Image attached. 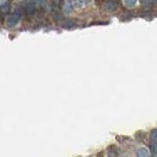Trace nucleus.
I'll return each mask as SVG.
<instances>
[{
  "label": "nucleus",
  "instance_id": "obj_3",
  "mask_svg": "<svg viewBox=\"0 0 157 157\" xmlns=\"http://www.w3.org/2000/svg\"><path fill=\"white\" fill-rule=\"evenodd\" d=\"M150 140L152 142H157V129H154L150 133Z\"/></svg>",
  "mask_w": 157,
  "mask_h": 157
},
{
  "label": "nucleus",
  "instance_id": "obj_4",
  "mask_svg": "<svg viewBox=\"0 0 157 157\" xmlns=\"http://www.w3.org/2000/svg\"><path fill=\"white\" fill-rule=\"evenodd\" d=\"M124 157H126V156H124Z\"/></svg>",
  "mask_w": 157,
  "mask_h": 157
},
{
  "label": "nucleus",
  "instance_id": "obj_2",
  "mask_svg": "<svg viewBox=\"0 0 157 157\" xmlns=\"http://www.w3.org/2000/svg\"><path fill=\"white\" fill-rule=\"evenodd\" d=\"M117 5H118V3H117V2H114V1L107 2V3L105 4L106 9L109 10V11H113V10H115V9H116Z\"/></svg>",
  "mask_w": 157,
  "mask_h": 157
},
{
  "label": "nucleus",
  "instance_id": "obj_1",
  "mask_svg": "<svg viewBox=\"0 0 157 157\" xmlns=\"http://www.w3.org/2000/svg\"><path fill=\"white\" fill-rule=\"evenodd\" d=\"M137 156L138 157H149V152H148L147 148L140 147L137 150Z\"/></svg>",
  "mask_w": 157,
  "mask_h": 157
}]
</instances>
